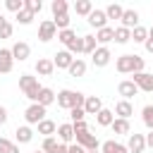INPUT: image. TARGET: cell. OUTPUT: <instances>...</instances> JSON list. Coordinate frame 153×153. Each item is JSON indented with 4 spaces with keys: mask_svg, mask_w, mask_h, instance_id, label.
Masks as SVG:
<instances>
[{
    "mask_svg": "<svg viewBox=\"0 0 153 153\" xmlns=\"http://www.w3.org/2000/svg\"><path fill=\"white\" fill-rule=\"evenodd\" d=\"M86 103V96L79 93V91H69V88H62L57 93V108L62 110H72V108H84Z\"/></svg>",
    "mask_w": 153,
    "mask_h": 153,
    "instance_id": "cell-1",
    "label": "cell"
},
{
    "mask_svg": "<svg viewBox=\"0 0 153 153\" xmlns=\"http://www.w3.org/2000/svg\"><path fill=\"white\" fill-rule=\"evenodd\" d=\"M19 88H22V93H24L29 100H33V103H36V98H38V91H41L43 86L38 84V76L22 74V76H19Z\"/></svg>",
    "mask_w": 153,
    "mask_h": 153,
    "instance_id": "cell-2",
    "label": "cell"
},
{
    "mask_svg": "<svg viewBox=\"0 0 153 153\" xmlns=\"http://www.w3.org/2000/svg\"><path fill=\"white\" fill-rule=\"evenodd\" d=\"M24 120H26L29 124H38V122H43V120H45V108L38 105V103H31V105L24 110Z\"/></svg>",
    "mask_w": 153,
    "mask_h": 153,
    "instance_id": "cell-3",
    "label": "cell"
},
{
    "mask_svg": "<svg viewBox=\"0 0 153 153\" xmlns=\"http://www.w3.org/2000/svg\"><path fill=\"white\" fill-rule=\"evenodd\" d=\"M55 36H57V26L53 24V19H43V22L38 24V41L48 43V41H53Z\"/></svg>",
    "mask_w": 153,
    "mask_h": 153,
    "instance_id": "cell-4",
    "label": "cell"
},
{
    "mask_svg": "<svg viewBox=\"0 0 153 153\" xmlns=\"http://www.w3.org/2000/svg\"><path fill=\"white\" fill-rule=\"evenodd\" d=\"M74 139H76V143H79V146H84L86 151H98V146H100V143H98V139H96L88 129H86V131H76V134H74Z\"/></svg>",
    "mask_w": 153,
    "mask_h": 153,
    "instance_id": "cell-5",
    "label": "cell"
},
{
    "mask_svg": "<svg viewBox=\"0 0 153 153\" xmlns=\"http://www.w3.org/2000/svg\"><path fill=\"white\" fill-rule=\"evenodd\" d=\"M134 65H136V55H120L117 57V62H115V67H117V72L120 74H134Z\"/></svg>",
    "mask_w": 153,
    "mask_h": 153,
    "instance_id": "cell-6",
    "label": "cell"
},
{
    "mask_svg": "<svg viewBox=\"0 0 153 153\" xmlns=\"http://www.w3.org/2000/svg\"><path fill=\"white\" fill-rule=\"evenodd\" d=\"M110 57H112L110 48H108V45H98L96 53L91 55V62H93V67H105V65L110 62Z\"/></svg>",
    "mask_w": 153,
    "mask_h": 153,
    "instance_id": "cell-7",
    "label": "cell"
},
{
    "mask_svg": "<svg viewBox=\"0 0 153 153\" xmlns=\"http://www.w3.org/2000/svg\"><path fill=\"white\" fill-rule=\"evenodd\" d=\"M74 60H76V57H74L69 50H57V53H55V57H53V65H55L57 69H69Z\"/></svg>",
    "mask_w": 153,
    "mask_h": 153,
    "instance_id": "cell-8",
    "label": "cell"
},
{
    "mask_svg": "<svg viewBox=\"0 0 153 153\" xmlns=\"http://www.w3.org/2000/svg\"><path fill=\"white\" fill-rule=\"evenodd\" d=\"M131 81H134V84L139 86V91H143V93H151V91H153V74H148V72L134 74Z\"/></svg>",
    "mask_w": 153,
    "mask_h": 153,
    "instance_id": "cell-9",
    "label": "cell"
},
{
    "mask_svg": "<svg viewBox=\"0 0 153 153\" xmlns=\"http://www.w3.org/2000/svg\"><path fill=\"white\" fill-rule=\"evenodd\" d=\"M117 93L122 96V100H129V98H134V96L139 93V86H136L131 79H124V81H120V86H117Z\"/></svg>",
    "mask_w": 153,
    "mask_h": 153,
    "instance_id": "cell-10",
    "label": "cell"
},
{
    "mask_svg": "<svg viewBox=\"0 0 153 153\" xmlns=\"http://www.w3.org/2000/svg\"><path fill=\"white\" fill-rule=\"evenodd\" d=\"M146 148V136L143 134H129V141H127V151L129 153H143Z\"/></svg>",
    "mask_w": 153,
    "mask_h": 153,
    "instance_id": "cell-11",
    "label": "cell"
},
{
    "mask_svg": "<svg viewBox=\"0 0 153 153\" xmlns=\"http://www.w3.org/2000/svg\"><path fill=\"white\" fill-rule=\"evenodd\" d=\"M10 50H12V57H14V60H19V62H24V60L31 55V45H29L26 41H17Z\"/></svg>",
    "mask_w": 153,
    "mask_h": 153,
    "instance_id": "cell-12",
    "label": "cell"
},
{
    "mask_svg": "<svg viewBox=\"0 0 153 153\" xmlns=\"http://www.w3.org/2000/svg\"><path fill=\"white\" fill-rule=\"evenodd\" d=\"M88 24L96 26V31L105 29V26H108V14H105V10H93V12L88 14Z\"/></svg>",
    "mask_w": 153,
    "mask_h": 153,
    "instance_id": "cell-13",
    "label": "cell"
},
{
    "mask_svg": "<svg viewBox=\"0 0 153 153\" xmlns=\"http://www.w3.org/2000/svg\"><path fill=\"white\" fill-rule=\"evenodd\" d=\"M12 67H14L12 50H10V48H0V74H7V72H12Z\"/></svg>",
    "mask_w": 153,
    "mask_h": 153,
    "instance_id": "cell-14",
    "label": "cell"
},
{
    "mask_svg": "<svg viewBox=\"0 0 153 153\" xmlns=\"http://www.w3.org/2000/svg\"><path fill=\"white\" fill-rule=\"evenodd\" d=\"M122 26L124 29H129V31H134L136 26H139V12L136 10H124V14H122Z\"/></svg>",
    "mask_w": 153,
    "mask_h": 153,
    "instance_id": "cell-15",
    "label": "cell"
},
{
    "mask_svg": "<svg viewBox=\"0 0 153 153\" xmlns=\"http://www.w3.org/2000/svg\"><path fill=\"white\" fill-rule=\"evenodd\" d=\"M53 72H55L53 60H48V57H38V62H36V74H38V76H53Z\"/></svg>",
    "mask_w": 153,
    "mask_h": 153,
    "instance_id": "cell-16",
    "label": "cell"
},
{
    "mask_svg": "<svg viewBox=\"0 0 153 153\" xmlns=\"http://www.w3.org/2000/svg\"><path fill=\"white\" fill-rule=\"evenodd\" d=\"M57 100V93L53 91V88H48V86H43L41 91H38V98H36V103L38 105H43V108H48L50 103H55Z\"/></svg>",
    "mask_w": 153,
    "mask_h": 153,
    "instance_id": "cell-17",
    "label": "cell"
},
{
    "mask_svg": "<svg viewBox=\"0 0 153 153\" xmlns=\"http://www.w3.org/2000/svg\"><path fill=\"white\" fill-rule=\"evenodd\" d=\"M72 139H74V127L69 124V122H65V124H60L57 127V141L60 143H72Z\"/></svg>",
    "mask_w": 153,
    "mask_h": 153,
    "instance_id": "cell-18",
    "label": "cell"
},
{
    "mask_svg": "<svg viewBox=\"0 0 153 153\" xmlns=\"http://www.w3.org/2000/svg\"><path fill=\"white\" fill-rule=\"evenodd\" d=\"M84 110H86V115H98V112L103 110V100H100L98 96H86Z\"/></svg>",
    "mask_w": 153,
    "mask_h": 153,
    "instance_id": "cell-19",
    "label": "cell"
},
{
    "mask_svg": "<svg viewBox=\"0 0 153 153\" xmlns=\"http://www.w3.org/2000/svg\"><path fill=\"white\" fill-rule=\"evenodd\" d=\"M115 115H117L120 120H129V117L134 115V105H131L129 100H117V105H115Z\"/></svg>",
    "mask_w": 153,
    "mask_h": 153,
    "instance_id": "cell-20",
    "label": "cell"
},
{
    "mask_svg": "<svg viewBox=\"0 0 153 153\" xmlns=\"http://www.w3.org/2000/svg\"><path fill=\"white\" fill-rule=\"evenodd\" d=\"M100 153H129L127 151V146L124 143H117V141H103V146H100Z\"/></svg>",
    "mask_w": 153,
    "mask_h": 153,
    "instance_id": "cell-21",
    "label": "cell"
},
{
    "mask_svg": "<svg viewBox=\"0 0 153 153\" xmlns=\"http://www.w3.org/2000/svg\"><path fill=\"white\" fill-rule=\"evenodd\" d=\"M96 41H98L100 45H108L110 41H115V29H112V26H105V29L96 31Z\"/></svg>",
    "mask_w": 153,
    "mask_h": 153,
    "instance_id": "cell-22",
    "label": "cell"
},
{
    "mask_svg": "<svg viewBox=\"0 0 153 153\" xmlns=\"http://www.w3.org/2000/svg\"><path fill=\"white\" fill-rule=\"evenodd\" d=\"M110 129L115 131V134H131V124H129V120H120V117H115V122L110 124Z\"/></svg>",
    "mask_w": 153,
    "mask_h": 153,
    "instance_id": "cell-23",
    "label": "cell"
},
{
    "mask_svg": "<svg viewBox=\"0 0 153 153\" xmlns=\"http://www.w3.org/2000/svg\"><path fill=\"white\" fill-rule=\"evenodd\" d=\"M14 136H17V143H29V141L33 139V129H31L29 124H24V127H17Z\"/></svg>",
    "mask_w": 153,
    "mask_h": 153,
    "instance_id": "cell-24",
    "label": "cell"
},
{
    "mask_svg": "<svg viewBox=\"0 0 153 153\" xmlns=\"http://www.w3.org/2000/svg\"><path fill=\"white\" fill-rule=\"evenodd\" d=\"M96 122H98L100 127H110V124L115 122V112H112V110H108V108H103V110L96 115Z\"/></svg>",
    "mask_w": 153,
    "mask_h": 153,
    "instance_id": "cell-25",
    "label": "cell"
},
{
    "mask_svg": "<svg viewBox=\"0 0 153 153\" xmlns=\"http://www.w3.org/2000/svg\"><path fill=\"white\" fill-rule=\"evenodd\" d=\"M36 127H38V134H43L45 139H48V136H53V134L57 131V124H55L53 120H43V122H38Z\"/></svg>",
    "mask_w": 153,
    "mask_h": 153,
    "instance_id": "cell-26",
    "label": "cell"
},
{
    "mask_svg": "<svg viewBox=\"0 0 153 153\" xmlns=\"http://www.w3.org/2000/svg\"><path fill=\"white\" fill-rule=\"evenodd\" d=\"M74 12L81 14V17H88V14L93 12V2H91V0H76V2H74Z\"/></svg>",
    "mask_w": 153,
    "mask_h": 153,
    "instance_id": "cell-27",
    "label": "cell"
},
{
    "mask_svg": "<svg viewBox=\"0 0 153 153\" xmlns=\"http://www.w3.org/2000/svg\"><path fill=\"white\" fill-rule=\"evenodd\" d=\"M50 10H53V17H60V14H67L69 5H67V0H53L50 2Z\"/></svg>",
    "mask_w": 153,
    "mask_h": 153,
    "instance_id": "cell-28",
    "label": "cell"
},
{
    "mask_svg": "<svg viewBox=\"0 0 153 153\" xmlns=\"http://www.w3.org/2000/svg\"><path fill=\"white\" fill-rule=\"evenodd\" d=\"M105 14H108V19H122L124 7H122V5H117V2H112V5H108V7H105Z\"/></svg>",
    "mask_w": 153,
    "mask_h": 153,
    "instance_id": "cell-29",
    "label": "cell"
},
{
    "mask_svg": "<svg viewBox=\"0 0 153 153\" xmlns=\"http://www.w3.org/2000/svg\"><path fill=\"white\" fill-rule=\"evenodd\" d=\"M67 72H69V74H72V76H84V74H86V62H84V60H79V57H76V60H74V62H72V67H69V69H67Z\"/></svg>",
    "mask_w": 153,
    "mask_h": 153,
    "instance_id": "cell-30",
    "label": "cell"
},
{
    "mask_svg": "<svg viewBox=\"0 0 153 153\" xmlns=\"http://www.w3.org/2000/svg\"><path fill=\"white\" fill-rule=\"evenodd\" d=\"M129 41H131V31L124 26H117L115 29V43H129Z\"/></svg>",
    "mask_w": 153,
    "mask_h": 153,
    "instance_id": "cell-31",
    "label": "cell"
},
{
    "mask_svg": "<svg viewBox=\"0 0 153 153\" xmlns=\"http://www.w3.org/2000/svg\"><path fill=\"white\" fill-rule=\"evenodd\" d=\"M131 41H134V43H146V41H148V29L136 26V29L131 31Z\"/></svg>",
    "mask_w": 153,
    "mask_h": 153,
    "instance_id": "cell-32",
    "label": "cell"
},
{
    "mask_svg": "<svg viewBox=\"0 0 153 153\" xmlns=\"http://www.w3.org/2000/svg\"><path fill=\"white\" fill-rule=\"evenodd\" d=\"M57 146H60V141H57L55 136H48V139H43L41 151H43V153H55V151H57Z\"/></svg>",
    "mask_w": 153,
    "mask_h": 153,
    "instance_id": "cell-33",
    "label": "cell"
},
{
    "mask_svg": "<svg viewBox=\"0 0 153 153\" xmlns=\"http://www.w3.org/2000/svg\"><path fill=\"white\" fill-rule=\"evenodd\" d=\"M0 153H19V146H17L14 141L0 136Z\"/></svg>",
    "mask_w": 153,
    "mask_h": 153,
    "instance_id": "cell-34",
    "label": "cell"
},
{
    "mask_svg": "<svg viewBox=\"0 0 153 153\" xmlns=\"http://www.w3.org/2000/svg\"><path fill=\"white\" fill-rule=\"evenodd\" d=\"M141 120H143V124L153 131V105H146V108L141 110Z\"/></svg>",
    "mask_w": 153,
    "mask_h": 153,
    "instance_id": "cell-35",
    "label": "cell"
},
{
    "mask_svg": "<svg viewBox=\"0 0 153 153\" xmlns=\"http://www.w3.org/2000/svg\"><path fill=\"white\" fill-rule=\"evenodd\" d=\"M69 14H60V17H53V24L57 26V31H65V29H69Z\"/></svg>",
    "mask_w": 153,
    "mask_h": 153,
    "instance_id": "cell-36",
    "label": "cell"
},
{
    "mask_svg": "<svg viewBox=\"0 0 153 153\" xmlns=\"http://www.w3.org/2000/svg\"><path fill=\"white\" fill-rule=\"evenodd\" d=\"M76 38V33L72 31V29H65V31H57V41L60 43H65V45H69L72 41Z\"/></svg>",
    "mask_w": 153,
    "mask_h": 153,
    "instance_id": "cell-37",
    "label": "cell"
},
{
    "mask_svg": "<svg viewBox=\"0 0 153 153\" xmlns=\"http://www.w3.org/2000/svg\"><path fill=\"white\" fill-rule=\"evenodd\" d=\"M96 43H98V41H96V36H91V33H88V36H84V53L93 55V53H96V48H98Z\"/></svg>",
    "mask_w": 153,
    "mask_h": 153,
    "instance_id": "cell-38",
    "label": "cell"
},
{
    "mask_svg": "<svg viewBox=\"0 0 153 153\" xmlns=\"http://www.w3.org/2000/svg\"><path fill=\"white\" fill-rule=\"evenodd\" d=\"M24 10H29L31 14H38L43 10V2L41 0H24Z\"/></svg>",
    "mask_w": 153,
    "mask_h": 153,
    "instance_id": "cell-39",
    "label": "cell"
},
{
    "mask_svg": "<svg viewBox=\"0 0 153 153\" xmlns=\"http://www.w3.org/2000/svg\"><path fill=\"white\" fill-rule=\"evenodd\" d=\"M67 50H69L72 55H79V53H84V36H81V38H74V41L67 45Z\"/></svg>",
    "mask_w": 153,
    "mask_h": 153,
    "instance_id": "cell-40",
    "label": "cell"
},
{
    "mask_svg": "<svg viewBox=\"0 0 153 153\" xmlns=\"http://www.w3.org/2000/svg\"><path fill=\"white\" fill-rule=\"evenodd\" d=\"M17 22L26 26V24H31V22H33V14H31L29 10H22V12H17Z\"/></svg>",
    "mask_w": 153,
    "mask_h": 153,
    "instance_id": "cell-41",
    "label": "cell"
},
{
    "mask_svg": "<svg viewBox=\"0 0 153 153\" xmlns=\"http://www.w3.org/2000/svg\"><path fill=\"white\" fill-rule=\"evenodd\" d=\"M5 7H7L10 12H22V10H24V0H7Z\"/></svg>",
    "mask_w": 153,
    "mask_h": 153,
    "instance_id": "cell-42",
    "label": "cell"
},
{
    "mask_svg": "<svg viewBox=\"0 0 153 153\" xmlns=\"http://www.w3.org/2000/svg\"><path fill=\"white\" fill-rule=\"evenodd\" d=\"M69 115H72V122H84L86 110H84V108H72V110H69Z\"/></svg>",
    "mask_w": 153,
    "mask_h": 153,
    "instance_id": "cell-43",
    "label": "cell"
},
{
    "mask_svg": "<svg viewBox=\"0 0 153 153\" xmlns=\"http://www.w3.org/2000/svg\"><path fill=\"white\" fill-rule=\"evenodd\" d=\"M67 153H86V148H84V146H79V143H69Z\"/></svg>",
    "mask_w": 153,
    "mask_h": 153,
    "instance_id": "cell-44",
    "label": "cell"
},
{
    "mask_svg": "<svg viewBox=\"0 0 153 153\" xmlns=\"http://www.w3.org/2000/svg\"><path fill=\"white\" fill-rule=\"evenodd\" d=\"M72 127H74V134L76 131H86L88 127H86V122H72Z\"/></svg>",
    "mask_w": 153,
    "mask_h": 153,
    "instance_id": "cell-45",
    "label": "cell"
},
{
    "mask_svg": "<svg viewBox=\"0 0 153 153\" xmlns=\"http://www.w3.org/2000/svg\"><path fill=\"white\" fill-rule=\"evenodd\" d=\"M5 122H7V110L0 105V124H5Z\"/></svg>",
    "mask_w": 153,
    "mask_h": 153,
    "instance_id": "cell-46",
    "label": "cell"
},
{
    "mask_svg": "<svg viewBox=\"0 0 153 153\" xmlns=\"http://www.w3.org/2000/svg\"><path fill=\"white\" fill-rule=\"evenodd\" d=\"M146 146H148V148H153V131H148V134H146Z\"/></svg>",
    "mask_w": 153,
    "mask_h": 153,
    "instance_id": "cell-47",
    "label": "cell"
},
{
    "mask_svg": "<svg viewBox=\"0 0 153 153\" xmlns=\"http://www.w3.org/2000/svg\"><path fill=\"white\" fill-rule=\"evenodd\" d=\"M143 45H146V50H148V53H153V38H148Z\"/></svg>",
    "mask_w": 153,
    "mask_h": 153,
    "instance_id": "cell-48",
    "label": "cell"
},
{
    "mask_svg": "<svg viewBox=\"0 0 153 153\" xmlns=\"http://www.w3.org/2000/svg\"><path fill=\"white\" fill-rule=\"evenodd\" d=\"M5 24H7V19H5V17H2V14H0V29H2V26H5Z\"/></svg>",
    "mask_w": 153,
    "mask_h": 153,
    "instance_id": "cell-49",
    "label": "cell"
},
{
    "mask_svg": "<svg viewBox=\"0 0 153 153\" xmlns=\"http://www.w3.org/2000/svg\"><path fill=\"white\" fill-rule=\"evenodd\" d=\"M148 38H153V26H151V29H148Z\"/></svg>",
    "mask_w": 153,
    "mask_h": 153,
    "instance_id": "cell-50",
    "label": "cell"
},
{
    "mask_svg": "<svg viewBox=\"0 0 153 153\" xmlns=\"http://www.w3.org/2000/svg\"><path fill=\"white\" fill-rule=\"evenodd\" d=\"M86 153H100V151H86Z\"/></svg>",
    "mask_w": 153,
    "mask_h": 153,
    "instance_id": "cell-51",
    "label": "cell"
},
{
    "mask_svg": "<svg viewBox=\"0 0 153 153\" xmlns=\"http://www.w3.org/2000/svg\"><path fill=\"white\" fill-rule=\"evenodd\" d=\"M33 153H43V151H33Z\"/></svg>",
    "mask_w": 153,
    "mask_h": 153,
    "instance_id": "cell-52",
    "label": "cell"
}]
</instances>
